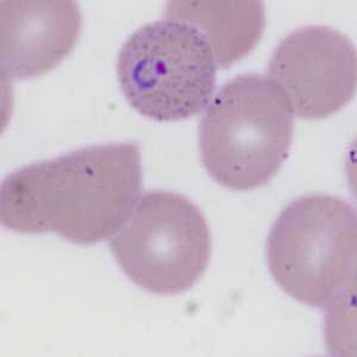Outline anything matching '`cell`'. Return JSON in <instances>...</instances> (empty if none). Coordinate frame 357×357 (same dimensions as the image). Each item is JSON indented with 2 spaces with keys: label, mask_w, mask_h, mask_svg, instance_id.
I'll return each mask as SVG.
<instances>
[{
  "label": "cell",
  "mask_w": 357,
  "mask_h": 357,
  "mask_svg": "<svg viewBox=\"0 0 357 357\" xmlns=\"http://www.w3.org/2000/svg\"><path fill=\"white\" fill-rule=\"evenodd\" d=\"M142 190L137 143L85 146L10 173L0 187V220L10 231L92 245L117 235Z\"/></svg>",
  "instance_id": "1"
},
{
  "label": "cell",
  "mask_w": 357,
  "mask_h": 357,
  "mask_svg": "<svg viewBox=\"0 0 357 357\" xmlns=\"http://www.w3.org/2000/svg\"><path fill=\"white\" fill-rule=\"evenodd\" d=\"M293 112L280 89L259 74L222 86L199 124L200 160L220 186L252 191L269 183L287 160Z\"/></svg>",
  "instance_id": "2"
},
{
  "label": "cell",
  "mask_w": 357,
  "mask_h": 357,
  "mask_svg": "<svg viewBox=\"0 0 357 357\" xmlns=\"http://www.w3.org/2000/svg\"><path fill=\"white\" fill-rule=\"evenodd\" d=\"M267 264L294 301L317 309L340 303L356 287V208L331 195L293 200L269 231Z\"/></svg>",
  "instance_id": "3"
},
{
  "label": "cell",
  "mask_w": 357,
  "mask_h": 357,
  "mask_svg": "<svg viewBox=\"0 0 357 357\" xmlns=\"http://www.w3.org/2000/svg\"><path fill=\"white\" fill-rule=\"evenodd\" d=\"M211 49L180 22L162 20L137 29L123 45L117 77L131 107L158 122L199 114L215 87Z\"/></svg>",
  "instance_id": "4"
},
{
  "label": "cell",
  "mask_w": 357,
  "mask_h": 357,
  "mask_svg": "<svg viewBox=\"0 0 357 357\" xmlns=\"http://www.w3.org/2000/svg\"><path fill=\"white\" fill-rule=\"evenodd\" d=\"M109 245L126 275L156 296L192 289L212 255L205 215L191 199L175 192L143 195Z\"/></svg>",
  "instance_id": "5"
},
{
  "label": "cell",
  "mask_w": 357,
  "mask_h": 357,
  "mask_svg": "<svg viewBox=\"0 0 357 357\" xmlns=\"http://www.w3.org/2000/svg\"><path fill=\"white\" fill-rule=\"evenodd\" d=\"M268 77L296 117L323 119L348 105L355 96L356 48L336 29L298 28L276 45Z\"/></svg>",
  "instance_id": "6"
},
{
  "label": "cell",
  "mask_w": 357,
  "mask_h": 357,
  "mask_svg": "<svg viewBox=\"0 0 357 357\" xmlns=\"http://www.w3.org/2000/svg\"><path fill=\"white\" fill-rule=\"evenodd\" d=\"M1 77L25 80L60 65L75 48L82 28V10L68 0L1 1Z\"/></svg>",
  "instance_id": "7"
},
{
  "label": "cell",
  "mask_w": 357,
  "mask_h": 357,
  "mask_svg": "<svg viewBox=\"0 0 357 357\" xmlns=\"http://www.w3.org/2000/svg\"><path fill=\"white\" fill-rule=\"evenodd\" d=\"M163 20L195 29L211 49L217 66L227 68L259 43L266 13L264 3L259 0H174L165 6Z\"/></svg>",
  "instance_id": "8"
}]
</instances>
